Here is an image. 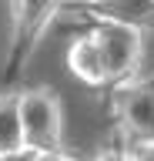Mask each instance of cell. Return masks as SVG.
Here are the masks:
<instances>
[{"instance_id": "8992f818", "label": "cell", "mask_w": 154, "mask_h": 161, "mask_svg": "<svg viewBox=\"0 0 154 161\" xmlns=\"http://www.w3.org/2000/svg\"><path fill=\"white\" fill-rule=\"evenodd\" d=\"M87 10L101 20L127 24V27H137V30L154 24V0H91Z\"/></svg>"}, {"instance_id": "4fadbf2b", "label": "cell", "mask_w": 154, "mask_h": 161, "mask_svg": "<svg viewBox=\"0 0 154 161\" xmlns=\"http://www.w3.org/2000/svg\"><path fill=\"white\" fill-rule=\"evenodd\" d=\"M117 161H124V154H121V158H117Z\"/></svg>"}, {"instance_id": "8fae6325", "label": "cell", "mask_w": 154, "mask_h": 161, "mask_svg": "<svg viewBox=\"0 0 154 161\" xmlns=\"http://www.w3.org/2000/svg\"><path fill=\"white\" fill-rule=\"evenodd\" d=\"M97 161H117V158H111V154H101V158H97Z\"/></svg>"}, {"instance_id": "7a4b0ae2", "label": "cell", "mask_w": 154, "mask_h": 161, "mask_svg": "<svg viewBox=\"0 0 154 161\" xmlns=\"http://www.w3.org/2000/svg\"><path fill=\"white\" fill-rule=\"evenodd\" d=\"M94 37L104 50V64H107V80L114 87H131L137 84V74H141V60H144V37L137 27H127V24H111V20H101L94 27Z\"/></svg>"}, {"instance_id": "277c9868", "label": "cell", "mask_w": 154, "mask_h": 161, "mask_svg": "<svg viewBox=\"0 0 154 161\" xmlns=\"http://www.w3.org/2000/svg\"><path fill=\"white\" fill-rule=\"evenodd\" d=\"M117 114L134 141H154V84H131L117 91Z\"/></svg>"}, {"instance_id": "ba28073f", "label": "cell", "mask_w": 154, "mask_h": 161, "mask_svg": "<svg viewBox=\"0 0 154 161\" xmlns=\"http://www.w3.org/2000/svg\"><path fill=\"white\" fill-rule=\"evenodd\" d=\"M124 161H154V141H127Z\"/></svg>"}, {"instance_id": "3957f363", "label": "cell", "mask_w": 154, "mask_h": 161, "mask_svg": "<svg viewBox=\"0 0 154 161\" xmlns=\"http://www.w3.org/2000/svg\"><path fill=\"white\" fill-rule=\"evenodd\" d=\"M61 0H13L10 7V57L17 67L27 64L34 47L40 44L44 30L57 17Z\"/></svg>"}, {"instance_id": "7c38bea8", "label": "cell", "mask_w": 154, "mask_h": 161, "mask_svg": "<svg viewBox=\"0 0 154 161\" xmlns=\"http://www.w3.org/2000/svg\"><path fill=\"white\" fill-rule=\"evenodd\" d=\"M64 161H81V158H71V154H64Z\"/></svg>"}, {"instance_id": "6da1fadb", "label": "cell", "mask_w": 154, "mask_h": 161, "mask_svg": "<svg viewBox=\"0 0 154 161\" xmlns=\"http://www.w3.org/2000/svg\"><path fill=\"white\" fill-rule=\"evenodd\" d=\"M20 121H24V141L30 151H61L64 108L57 91L27 87L20 94Z\"/></svg>"}, {"instance_id": "52a82bcc", "label": "cell", "mask_w": 154, "mask_h": 161, "mask_svg": "<svg viewBox=\"0 0 154 161\" xmlns=\"http://www.w3.org/2000/svg\"><path fill=\"white\" fill-rule=\"evenodd\" d=\"M24 121H20V94H0V154L24 151Z\"/></svg>"}, {"instance_id": "9c48e42d", "label": "cell", "mask_w": 154, "mask_h": 161, "mask_svg": "<svg viewBox=\"0 0 154 161\" xmlns=\"http://www.w3.org/2000/svg\"><path fill=\"white\" fill-rule=\"evenodd\" d=\"M37 158V151L24 148V151H10V154H0V161H34Z\"/></svg>"}, {"instance_id": "5b68a950", "label": "cell", "mask_w": 154, "mask_h": 161, "mask_svg": "<svg viewBox=\"0 0 154 161\" xmlns=\"http://www.w3.org/2000/svg\"><path fill=\"white\" fill-rule=\"evenodd\" d=\"M67 67L84 80V84H91V87H101V84H111L107 80V64H104V50L97 44V37L91 34H84L77 37L67 47Z\"/></svg>"}, {"instance_id": "30bf717a", "label": "cell", "mask_w": 154, "mask_h": 161, "mask_svg": "<svg viewBox=\"0 0 154 161\" xmlns=\"http://www.w3.org/2000/svg\"><path fill=\"white\" fill-rule=\"evenodd\" d=\"M34 161H64V154H61V151H37Z\"/></svg>"}]
</instances>
